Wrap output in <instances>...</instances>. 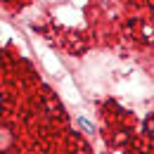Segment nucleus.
<instances>
[{"mask_svg":"<svg viewBox=\"0 0 154 154\" xmlns=\"http://www.w3.org/2000/svg\"><path fill=\"white\" fill-rule=\"evenodd\" d=\"M12 133H10V128H2L0 126V152H5V149H10L12 147Z\"/></svg>","mask_w":154,"mask_h":154,"instance_id":"1","label":"nucleus"},{"mask_svg":"<svg viewBox=\"0 0 154 154\" xmlns=\"http://www.w3.org/2000/svg\"><path fill=\"white\" fill-rule=\"evenodd\" d=\"M78 123H81V126H83V128H85L88 133H93V126H90V123H88L85 119H78Z\"/></svg>","mask_w":154,"mask_h":154,"instance_id":"2","label":"nucleus"},{"mask_svg":"<svg viewBox=\"0 0 154 154\" xmlns=\"http://www.w3.org/2000/svg\"><path fill=\"white\" fill-rule=\"evenodd\" d=\"M142 33H145V36L149 38V36H152V26H145V29H142Z\"/></svg>","mask_w":154,"mask_h":154,"instance_id":"3","label":"nucleus"},{"mask_svg":"<svg viewBox=\"0 0 154 154\" xmlns=\"http://www.w3.org/2000/svg\"><path fill=\"white\" fill-rule=\"evenodd\" d=\"M0 104H2V97H0Z\"/></svg>","mask_w":154,"mask_h":154,"instance_id":"4","label":"nucleus"}]
</instances>
